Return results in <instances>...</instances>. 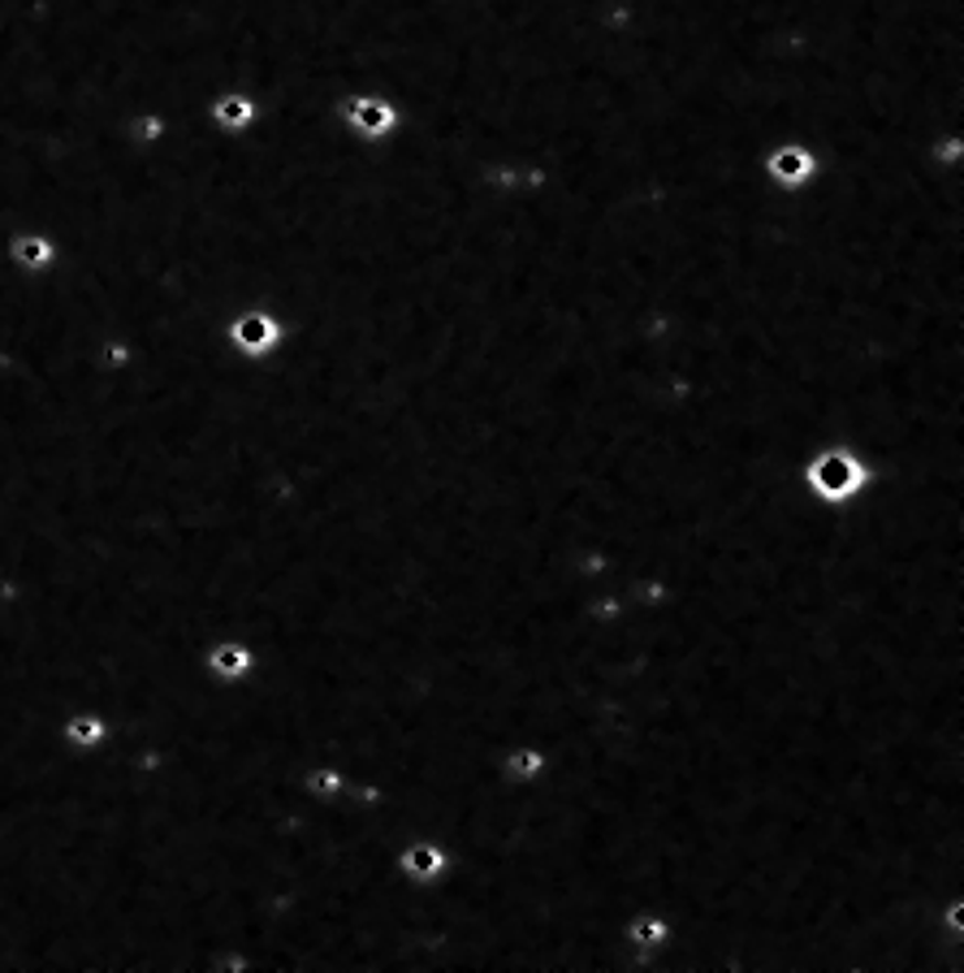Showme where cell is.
<instances>
[{
    "mask_svg": "<svg viewBox=\"0 0 964 973\" xmlns=\"http://www.w3.org/2000/svg\"><path fill=\"white\" fill-rule=\"evenodd\" d=\"M498 770H502V779L510 787H541L550 779V770H554V758H550L545 744L519 740V744H510L507 753L498 758Z\"/></svg>",
    "mask_w": 964,
    "mask_h": 973,
    "instance_id": "9c48e42d",
    "label": "cell"
},
{
    "mask_svg": "<svg viewBox=\"0 0 964 973\" xmlns=\"http://www.w3.org/2000/svg\"><path fill=\"white\" fill-rule=\"evenodd\" d=\"M286 342V320H277L268 308L234 311L225 320V347L243 359H273Z\"/></svg>",
    "mask_w": 964,
    "mask_h": 973,
    "instance_id": "277c9868",
    "label": "cell"
},
{
    "mask_svg": "<svg viewBox=\"0 0 964 973\" xmlns=\"http://www.w3.org/2000/svg\"><path fill=\"white\" fill-rule=\"evenodd\" d=\"M56 736H61V744H65L70 753L96 758L104 744L113 740V722H108V715L96 710V706H74V710H65Z\"/></svg>",
    "mask_w": 964,
    "mask_h": 973,
    "instance_id": "52a82bcc",
    "label": "cell"
},
{
    "mask_svg": "<svg viewBox=\"0 0 964 973\" xmlns=\"http://www.w3.org/2000/svg\"><path fill=\"white\" fill-rule=\"evenodd\" d=\"M338 121L347 126V135L356 144H390L403 135L406 108L403 101H394L390 92H377V87H351L342 92L333 104Z\"/></svg>",
    "mask_w": 964,
    "mask_h": 973,
    "instance_id": "7a4b0ae2",
    "label": "cell"
},
{
    "mask_svg": "<svg viewBox=\"0 0 964 973\" xmlns=\"http://www.w3.org/2000/svg\"><path fill=\"white\" fill-rule=\"evenodd\" d=\"M455 870V861H451V853H446V844H437V839H428V835H415V839H403L399 848H394V874L411 882V887H420V891H433V887H442L446 878Z\"/></svg>",
    "mask_w": 964,
    "mask_h": 973,
    "instance_id": "5b68a950",
    "label": "cell"
},
{
    "mask_svg": "<svg viewBox=\"0 0 964 973\" xmlns=\"http://www.w3.org/2000/svg\"><path fill=\"white\" fill-rule=\"evenodd\" d=\"M765 187L778 195H809L822 178V152L805 139H774L758 160Z\"/></svg>",
    "mask_w": 964,
    "mask_h": 973,
    "instance_id": "3957f363",
    "label": "cell"
},
{
    "mask_svg": "<svg viewBox=\"0 0 964 973\" xmlns=\"http://www.w3.org/2000/svg\"><path fill=\"white\" fill-rule=\"evenodd\" d=\"M670 918L666 913H658V909H636L627 922H623V943L649 965V973H658V956H661V948L670 943Z\"/></svg>",
    "mask_w": 964,
    "mask_h": 973,
    "instance_id": "ba28073f",
    "label": "cell"
},
{
    "mask_svg": "<svg viewBox=\"0 0 964 973\" xmlns=\"http://www.w3.org/2000/svg\"><path fill=\"white\" fill-rule=\"evenodd\" d=\"M9 252H13V264L27 268V273H49L56 264V243L49 234H13Z\"/></svg>",
    "mask_w": 964,
    "mask_h": 973,
    "instance_id": "7c38bea8",
    "label": "cell"
},
{
    "mask_svg": "<svg viewBox=\"0 0 964 973\" xmlns=\"http://www.w3.org/2000/svg\"><path fill=\"white\" fill-rule=\"evenodd\" d=\"M304 792L316 801V805H338L342 796H347V770L338 766V762H311V766L304 770Z\"/></svg>",
    "mask_w": 964,
    "mask_h": 973,
    "instance_id": "8fae6325",
    "label": "cell"
},
{
    "mask_svg": "<svg viewBox=\"0 0 964 973\" xmlns=\"http://www.w3.org/2000/svg\"><path fill=\"white\" fill-rule=\"evenodd\" d=\"M255 666H259V658H255L252 641H243V636H212L203 645V670L221 688H243L255 675Z\"/></svg>",
    "mask_w": 964,
    "mask_h": 973,
    "instance_id": "8992f818",
    "label": "cell"
},
{
    "mask_svg": "<svg viewBox=\"0 0 964 973\" xmlns=\"http://www.w3.org/2000/svg\"><path fill=\"white\" fill-rule=\"evenodd\" d=\"M169 135V117H160V113H139L135 121H130V139L135 144H144V148H152Z\"/></svg>",
    "mask_w": 964,
    "mask_h": 973,
    "instance_id": "4fadbf2b",
    "label": "cell"
},
{
    "mask_svg": "<svg viewBox=\"0 0 964 973\" xmlns=\"http://www.w3.org/2000/svg\"><path fill=\"white\" fill-rule=\"evenodd\" d=\"M208 117H212V126H216L221 135H243V130H252L255 117H259V101L247 96L243 87H230V92L212 96Z\"/></svg>",
    "mask_w": 964,
    "mask_h": 973,
    "instance_id": "30bf717a",
    "label": "cell"
},
{
    "mask_svg": "<svg viewBox=\"0 0 964 973\" xmlns=\"http://www.w3.org/2000/svg\"><path fill=\"white\" fill-rule=\"evenodd\" d=\"M878 472L869 467L861 451L844 446V442H826V446H813L809 455L796 467V485L801 494L809 498L813 507H826V511H848L857 507L865 494L873 489Z\"/></svg>",
    "mask_w": 964,
    "mask_h": 973,
    "instance_id": "6da1fadb",
    "label": "cell"
}]
</instances>
